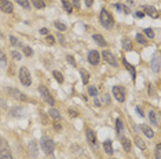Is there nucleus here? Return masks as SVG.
<instances>
[{
	"instance_id": "14",
	"label": "nucleus",
	"mask_w": 161,
	"mask_h": 159,
	"mask_svg": "<svg viewBox=\"0 0 161 159\" xmlns=\"http://www.w3.org/2000/svg\"><path fill=\"white\" fill-rule=\"evenodd\" d=\"M92 38H94V41L98 44L99 47H106L108 45V43H106V40L103 38L102 34H99V33H95L94 36H92Z\"/></svg>"
},
{
	"instance_id": "9",
	"label": "nucleus",
	"mask_w": 161,
	"mask_h": 159,
	"mask_svg": "<svg viewBox=\"0 0 161 159\" xmlns=\"http://www.w3.org/2000/svg\"><path fill=\"white\" fill-rule=\"evenodd\" d=\"M103 56V59L106 60V62L109 63V65H112V66H117V60H116V58H114V55L112 54L110 51H103L102 54H101Z\"/></svg>"
},
{
	"instance_id": "7",
	"label": "nucleus",
	"mask_w": 161,
	"mask_h": 159,
	"mask_svg": "<svg viewBox=\"0 0 161 159\" xmlns=\"http://www.w3.org/2000/svg\"><path fill=\"white\" fill-rule=\"evenodd\" d=\"M0 10L6 14H13L14 5H13V3L9 2V0H0Z\"/></svg>"
},
{
	"instance_id": "46",
	"label": "nucleus",
	"mask_w": 161,
	"mask_h": 159,
	"mask_svg": "<svg viewBox=\"0 0 161 159\" xmlns=\"http://www.w3.org/2000/svg\"><path fill=\"white\" fill-rule=\"evenodd\" d=\"M143 16H145V14L142 11H136L135 12V18H143Z\"/></svg>"
},
{
	"instance_id": "18",
	"label": "nucleus",
	"mask_w": 161,
	"mask_h": 159,
	"mask_svg": "<svg viewBox=\"0 0 161 159\" xmlns=\"http://www.w3.org/2000/svg\"><path fill=\"white\" fill-rule=\"evenodd\" d=\"M48 115H50L53 119H55V121H59L62 118V115H61V112L58 111L57 108H54V107H51L50 110H48Z\"/></svg>"
},
{
	"instance_id": "30",
	"label": "nucleus",
	"mask_w": 161,
	"mask_h": 159,
	"mask_svg": "<svg viewBox=\"0 0 161 159\" xmlns=\"http://www.w3.org/2000/svg\"><path fill=\"white\" fill-rule=\"evenodd\" d=\"M53 76L55 77V80L59 82V84H62V82H64V76H62L58 70H53Z\"/></svg>"
},
{
	"instance_id": "34",
	"label": "nucleus",
	"mask_w": 161,
	"mask_h": 159,
	"mask_svg": "<svg viewBox=\"0 0 161 159\" xmlns=\"http://www.w3.org/2000/svg\"><path fill=\"white\" fill-rule=\"evenodd\" d=\"M22 49H24V54H25L26 56H32V55H33V49H32L31 47L24 45V47H22Z\"/></svg>"
},
{
	"instance_id": "33",
	"label": "nucleus",
	"mask_w": 161,
	"mask_h": 159,
	"mask_svg": "<svg viewBox=\"0 0 161 159\" xmlns=\"http://www.w3.org/2000/svg\"><path fill=\"white\" fill-rule=\"evenodd\" d=\"M143 33L146 34L147 38H154V30L150 29V27H146V29L143 30Z\"/></svg>"
},
{
	"instance_id": "43",
	"label": "nucleus",
	"mask_w": 161,
	"mask_h": 159,
	"mask_svg": "<svg viewBox=\"0 0 161 159\" xmlns=\"http://www.w3.org/2000/svg\"><path fill=\"white\" fill-rule=\"evenodd\" d=\"M99 101H102V103H109V101H110V97H109L108 93H105V95L102 96V100H99Z\"/></svg>"
},
{
	"instance_id": "27",
	"label": "nucleus",
	"mask_w": 161,
	"mask_h": 159,
	"mask_svg": "<svg viewBox=\"0 0 161 159\" xmlns=\"http://www.w3.org/2000/svg\"><path fill=\"white\" fill-rule=\"evenodd\" d=\"M135 144H136V147H138L139 150H145V148H146V143H145L139 136L135 137Z\"/></svg>"
},
{
	"instance_id": "2",
	"label": "nucleus",
	"mask_w": 161,
	"mask_h": 159,
	"mask_svg": "<svg viewBox=\"0 0 161 159\" xmlns=\"http://www.w3.org/2000/svg\"><path fill=\"white\" fill-rule=\"evenodd\" d=\"M42 150L44 151L47 155H51V154L54 152V150H55V145H54V141L51 139H48V137H43L42 139Z\"/></svg>"
},
{
	"instance_id": "48",
	"label": "nucleus",
	"mask_w": 161,
	"mask_h": 159,
	"mask_svg": "<svg viewBox=\"0 0 161 159\" xmlns=\"http://www.w3.org/2000/svg\"><path fill=\"white\" fill-rule=\"evenodd\" d=\"M57 37H58V40H59V43L61 44H64V41H65V38H64V36L61 34V33H58V34H57Z\"/></svg>"
},
{
	"instance_id": "3",
	"label": "nucleus",
	"mask_w": 161,
	"mask_h": 159,
	"mask_svg": "<svg viewBox=\"0 0 161 159\" xmlns=\"http://www.w3.org/2000/svg\"><path fill=\"white\" fill-rule=\"evenodd\" d=\"M20 80H21V82H22V85H25V87H29V85L32 84L31 73H29L28 67H25V66H22V67L20 69Z\"/></svg>"
},
{
	"instance_id": "39",
	"label": "nucleus",
	"mask_w": 161,
	"mask_h": 159,
	"mask_svg": "<svg viewBox=\"0 0 161 159\" xmlns=\"http://www.w3.org/2000/svg\"><path fill=\"white\" fill-rule=\"evenodd\" d=\"M88 93H90L91 96H97V95H98V89H97L95 87H90V88H88Z\"/></svg>"
},
{
	"instance_id": "13",
	"label": "nucleus",
	"mask_w": 161,
	"mask_h": 159,
	"mask_svg": "<svg viewBox=\"0 0 161 159\" xmlns=\"http://www.w3.org/2000/svg\"><path fill=\"white\" fill-rule=\"evenodd\" d=\"M141 130H142V133L146 134V136L150 137V139L154 137V132H153V129L150 128L149 125H146V123H142V125H141Z\"/></svg>"
},
{
	"instance_id": "29",
	"label": "nucleus",
	"mask_w": 161,
	"mask_h": 159,
	"mask_svg": "<svg viewBox=\"0 0 161 159\" xmlns=\"http://www.w3.org/2000/svg\"><path fill=\"white\" fill-rule=\"evenodd\" d=\"M15 2H17L21 7L25 8V10H29V8H31V3H29V0H15Z\"/></svg>"
},
{
	"instance_id": "15",
	"label": "nucleus",
	"mask_w": 161,
	"mask_h": 159,
	"mask_svg": "<svg viewBox=\"0 0 161 159\" xmlns=\"http://www.w3.org/2000/svg\"><path fill=\"white\" fill-rule=\"evenodd\" d=\"M86 136H87V140H88V143H90L91 145H95V144H97V134L94 133V130L88 129V130L86 132Z\"/></svg>"
},
{
	"instance_id": "4",
	"label": "nucleus",
	"mask_w": 161,
	"mask_h": 159,
	"mask_svg": "<svg viewBox=\"0 0 161 159\" xmlns=\"http://www.w3.org/2000/svg\"><path fill=\"white\" fill-rule=\"evenodd\" d=\"M39 92H40V95H42V99L46 101V103H48L50 106H54V97H53V95L50 93V90L47 89L46 87H43V85H40L39 87Z\"/></svg>"
},
{
	"instance_id": "10",
	"label": "nucleus",
	"mask_w": 161,
	"mask_h": 159,
	"mask_svg": "<svg viewBox=\"0 0 161 159\" xmlns=\"http://www.w3.org/2000/svg\"><path fill=\"white\" fill-rule=\"evenodd\" d=\"M28 147H29V152H31L32 158H37L39 156V145H37V143L35 140H31Z\"/></svg>"
},
{
	"instance_id": "24",
	"label": "nucleus",
	"mask_w": 161,
	"mask_h": 159,
	"mask_svg": "<svg viewBox=\"0 0 161 159\" xmlns=\"http://www.w3.org/2000/svg\"><path fill=\"white\" fill-rule=\"evenodd\" d=\"M103 148H105V151L109 154V155H112V154H113V147H112V140H106V141L103 143Z\"/></svg>"
},
{
	"instance_id": "21",
	"label": "nucleus",
	"mask_w": 161,
	"mask_h": 159,
	"mask_svg": "<svg viewBox=\"0 0 161 159\" xmlns=\"http://www.w3.org/2000/svg\"><path fill=\"white\" fill-rule=\"evenodd\" d=\"M116 132H117V134H121L124 132V123H123V121L120 118L116 119Z\"/></svg>"
},
{
	"instance_id": "1",
	"label": "nucleus",
	"mask_w": 161,
	"mask_h": 159,
	"mask_svg": "<svg viewBox=\"0 0 161 159\" xmlns=\"http://www.w3.org/2000/svg\"><path fill=\"white\" fill-rule=\"evenodd\" d=\"M99 21H101V23H102V26L106 27V29H112V27L114 26V19H113V16H112V14L109 12L106 8L101 10Z\"/></svg>"
},
{
	"instance_id": "50",
	"label": "nucleus",
	"mask_w": 161,
	"mask_h": 159,
	"mask_svg": "<svg viewBox=\"0 0 161 159\" xmlns=\"http://www.w3.org/2000/svg\"><path fill=\"white\" fill-rule=\"evenodd\" d=\"M136 112H138V115H141V117H143V111H142V108L141 107H136Z\"/></svg>"
},
{
	"instance_id": "26",
	"label": "nucleus",
	"mask_w": 161,
	"mask_h": 159,
	"mask_svg": "<svg viewBox=\"0 0 161 159\" xmlns=\"http://www.w3.org/2000/svg\"><path fill=\"white\" fill-rule=\"evenodd\" d=\"M80 76H81V80H83V84H88V81H90V73L88 71H86L84 69H81Z\"/></svg>"
},
{
	"instance_id": "5",
	"label": "nucleus",
	"mask_w": 161,
	"mask_h": 159,
	"mask_svg": "<svg viewBox=\"0 0 161 159\" xmlns=\"http://www.w3.org/2000/svg\"><path fill=\"white\" fill-rule=\"evenodd\" d=\"M7 93L18 101H28V96L24 95L22 92H20L17 88H7Z\"/></svg>"
},
{
	"instance_id": "44",
	"label": "nucleus",
	"mask_w": 161,
	"mask_h": 159,
	"mask_svg": "<svg viewBox=\"0 0 161 159\" xmlns=\"http://www.w3.org/2000/svg\"><path fill=\"white\" fill-rule=\"evenodd\" d=\"M69 114H70V117H77V115H79V112L76 111V110L70 108V110H69Z\"/></svg>"
},
{
	"instance_id": "52",
	"label": "nucleus",
	"mask_w": 161,
	"mask_h": 159,
	"mask_svg": "<svg viewBox=\"0 0 161 159\" xmlns=\"http://www.w3.org/2000/svg\"><path fill=\"white\" fill-rule=\"evenodd\" d=\"M54 128H55V130H61V125H58V123H55Z\"/></svg>"
},
{
	"instance_id": "42",
	"label": "nucleus",
	"mask_w": 161,
	"mask_h": 159,
	"mask_svg": "<svg viewBox=\"0 0 161 159\" xmlns=\"http://www.w3.org/2000/svg\"><path fill=\"white\" fill-rule=\"evenodd\" d=\"M46 40H47L48 44H54V43H55V37H54L53 34H47V38H46Z\"/></svg>"
},
{
	"instance_id": "28",
	"label": "nucleus",
	"mask_w": 161,
	"mask_h": 159,
	"mask_svg": "<svg viewBox=\"0 0 161 159\" xmlns=\"http://www.w3.org/2000/svg\"><path fill=\"white\" fill-rule=\"evenodd\" d=\"M31 3L36 8H39V10H40V8H44L46 7V3L43 2V0H31Z\"/></svg>"
},
{
	"instance_id": "35",
	"label": "nucleus",
	"mask_w": 161,
	"mask_h": 159,
	"mask_svg": "<svg viewBox=\"0 0 161 159\" xmlns=\"http://www.w3.org/2000/svg\"><path fill=\"white\" fill-rule=\"evenodd\" d=\"M10 43H11L13 47H21V43L17 40V37H14V36H10Z\"/></svg>"
},
{
	"instance_id": "40",
	"label": "nucleus",
	"mask_w": 161,
	"mask_h": 159,
	"mask_svg": "<svg viewBox=\"0 0 161 159\" xmlns=\"http://www.w3.org/2000/svg\"><path fill=\"white\" fill-rule=\"evenodd\" d=\"M66 60L70 63L72 66H76V60H75V58L72 56V55H66Z\"/></svg>"
},
{
	"instance_id": "16",
	"label": "nucleus",
	"mask_w": 161,
	"mask_h": 159,
	"mask_svg": "<svg viewBox=\"0 0 161 159\" xmlns=\"http://www.w3.org/2000/svg\"><path fill=\"white\" fill-rule=\"evenodd\" d=\"M149 121H150V122H152L154 126H158V125H160V119H158L157 112H156L154 110H150V111H149Z\"/></svg>"
},
{
	"instance_id": "51",
	"label": "nucleus",
	"mask_w": 161,
	"mask_h": 159,
	"mask_svg": "<svg viewBox=\"0 0 161 159\" xmlns=\"http://www.w3.org/2000/svg\"><path fill=\"white\" fill-rule=\"evenodd\" d=\"M84 2H86V5H87V7H91L92 3H94V0H84Z\"/></svg>"
},
{
	"instance_id": "37",
	"label": "nucleus",
	"mask_w": 161,
	"mask_h": 159,
	"mask_svg": "<svg viewBox=\"0 0 161 159\" xmlns=\"http://www.w3.org/2000/svg\"><path fill=\"white\" fill-rule=\"evenodd\" d=\"M11 56L14 58L15 60H21V59H22V55H21L18 51H13V52H11Z\"/></svg>"
},
{
	"instance_id": "17",
	"label": "nucleus",
	"mask_w": 161,
	"mask_h": 159,
	"mask_svg": "<svg viewBox=\"0 0 161 159\" xmlns=\"http://www.w3.org/2000/svg\"><path fill=\"white\" fill-rule=\"evenodd\" d=\"M0 159H14L9 148H0Z\"/></svg>"
},
{
	"instance_id": "19",
	"label": "nucleus",
	"mask_w": 161,
	"mask_h": 159,
	"mask_svg": "<svg viewBox=\"0 0 161 159\" xmlns=\"http://www.w3.org/2000/svg\"><path fill=\"white\" fill-rule=\"evenodd\" d=\"M10 114H11L13 117H22L24 115V108L22 107H13V108L10 110Z\"/></svg>"
},
{
	"instance_id": "45",
	"label": "nucleus",
	"mask_w": 161,
	"mask_h": 159,
	"mask_svg": "<svg viewBox=\"0 0 161 159\" xmlns=\"http://www.w3.org/2000/svg\"><path fill=\"white\" fill-rule=\"evenodd\" d=\"M0 62H2V63H6V55H4L2 51H0Z\"/></svg>"
},
{
	"instance_id": "36",
	"label": "nucleus",
	"mask_w": 161,
	"mask_h": 159,
	"mask_svg": "<svg viewBox=\"0 0 161 159\" xmlns=\"http://www.w3.org/2000/svg\"><path fill=\"white\" fill-rule=\"evenodd\" d=\"M116 8L117 10H120V11H123L124 14H130V8L125 7V5H123V4H116Z\"/></svg>"
},
{
	"instance_id": "47",
	"label": "nucleus",
	"mask_w": 161,
	"mask_h": 159,
	"mask_svg": "<svg viewBox=\"0 0 161 159\" xmlns=\"http://www.w3.org/2000/svg\"><path fill=\"white\" fill-rule=\"evenodd\" d=\"M40 34H44V36H47V34H50V32H48V29H46V27H43V29H40Z\"/></svg>"
},
{
	"instance_id": "25",
	"label": "nucleus",
	"mask_w": 161,
	"mask_h": 159,
	"mask_svg": "<svg viewBox=\"0 0 161 159\" xmlns=\"http://www.w3.org/2000/svg\"><path fill=\"white\" fill-rule=\"evenodd\" d=\"M62 5H64L65 11H66L68 14H72V11H73V5H72V3L68 2V0H62Z\"/></svg>"
},
{
	"instance_id": "22",
	"label": "nucleus",
	"mask_w": 161,
	"mask_h": 159,
	"mask_svg": "<svg viewBox=\"0 0 161 159\" xmlns=\"http://www.w3.org/2000/svg\"><path fill=\"white\" fill-rule=\"evenodd\" d=\"M123 48H124L125 51H131V49H132V41L127 37L123 38Z\"/></svg>"
},
{
	"instance_id": "32",
	"label": "nucleus",
	"mask_w": 161,
	"mask_h": 159,
	"mask_svg": "<svg viewBox=\"0 0 161 159\" xmlns=\"http://www.w3.org/2000/svg\"><path fill=\"white\" fill-rule=\"evenodd\" d=\"M54 26H55L58 30H61V32H65V30L68 29V27H66V25H65V23H62V22H58V21H57V22H54Z\"/></svg>"
},
{
	"instance_id": "6",
	"label": "nucleus",
	"mask_w": 161,
	"mask_h": 159,
	"mask_svg": "<svg viewBox=\"0 0 161 159\" xmlns=\"http://www.w3.org/2000/svg\"><path fill=\"white\" fill-rule=\"evenodd\" d=\"M113 95L114 97H116V100L119 101V103H124L125 101V89L123 87H119V85H116V87H113Z\"/></svg>"
},
{
	"instance_id": "31",
	"label": "nucleus",
	"mask_w": 161,
	"mask_h": 159,
	"mask_svg": "<svg viewBox=\"0 0 161 159\" xmlns=\"http://www.w3.org/2000/svg\"><path fill=\"white\" fill-rule=\"evenodd\" d=\"M136 41H138L139 44H142V45H147V40L145 38L143 34H141V33H138V34H136Z\"/></svg>"
},
{
	"instance_id": "12",
	"label": "nucleus",
	"mask_w": 161,
	"mask_h": 159,
	"mask_svg": "<svg viewBox=\"0 0 161 159\" xmlns=\"http://www.w3.org/2000/svg\"><path fill=\"white\" fill-rule=\"evenodd\" d=\"M152 70L154 71V73H158L160 71V69H161V65H160V55L158 54H156V56L152 59Z\"/></svg>"
},
{
	"instance_id": "8",
	"label": "nucleus",
	"mask_w": 161,
	"mask_h": 159,
	"mask_svg": "<svg viewBox=\"0 0 161 159\" xmlns=\"http://www.w3.org/2000/svg\"><path fill=\"white\" fill-rule=\"evenodd\" d=\"M99 60H101V54L97 49H92V51L88 52V62L91 63V65L97 66L98 63H99Z\"/></svg>"
},
{
	"instance_id": "38",
	"label": "nucleus",
	"mask_w": 161,
	"mask_h": 159,
	"mask_svg": "<svg viewBox=\"0 0 161 159\" xmlns=\"http://www.w3.org/2000/svg\"><path fill=\"white\" fill-rule=\"evenodd\" d=\"M156 159H161V145L157 144L156 147Z\"/></svg>"
},
{
	"instance_id": "20",
	"label": "nucleus",
	"mask_w": 161,
	"mask_h": 159,
	"mask_svg": "<svg viewBox=\"0 0 161 159\" xmlns=\"http://www.w3.org/2000/svg\"><path fill=\"white\" fill-rule=\"evenodd\" d=\"M123 63H124V66H125V67H127V70H128V71H130V73H131V76H132V78L135 80V77H136V73H135V67H134L132 65H130V63L127 62V59H125V58H124V59H123Z\"/></svg>"
},
{
	"instance_id": "49",
	"label": "nucleus",
	"mask_w": 161,
	"mask_h": 159,
	"mask_svg": "<svg viewBox=\"0 0 161 159\" xmlns=\"http://www.w3.org/2000/svg\"><path fill=\"white\" fill-rule=\"evenodd\" d=\"M73 5L76 8H80V0H73Z\"/></svg>"
},
{
	"instance_id": "23",
	"label": "nucleus",
	"mask_w": 161,
	"mask_h": 159,
	"mask_svg": "<svg viewBox=\"0 0 161 159\" xmlns=\"http://www.w3.org/2000/svg\"><path fill=\"white\" fill-rule=\"evenodd\" d=\"M121 144H123V148H124V151L130 152V151H131V141H130V140L125 139V137H121Z\"/></svg>"
},
{
	"instance_id": "41",
	"label": "nucleus",
	"mask_w": 161,
	"mask_h": 159,
	"mask_svg": "<svg viewBox=\"0 0 161 159\" xmlns=\"http://www.w3.org/2000/svg\"><path fill=\"white\" fill-rule=\"evenodd\" d=\"M0 148H9V144H7V141L3 137H0Z\"/></svg>"
},
{
	"instance_id": "11",
	"label": "nucleus",
	"mask_w": 161,
	"mask_h": 159,
	"mask_svg": "<svg viewBox=\"0 0 161 159\" xmlns=\"http://www.w3.org/2000/svg\"><path fill=\"white\" fill-rule=\"evenodd\" d=\"M142 12L147 14V15L153 16V18H158V11L152 5H142Z\"/></svg>"
}]
</instances>
